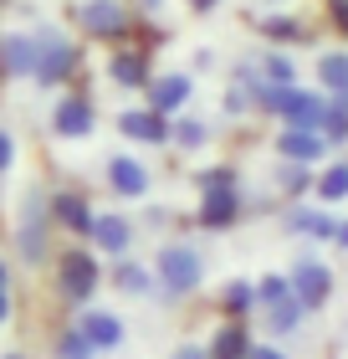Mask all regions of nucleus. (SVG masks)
Instances as JSON below:
<instances>
[{"label": "nucleus", "mask_w": 348, "mask_h": 359, "mask_svg": "<svg viewBox=\"0 0 348 359\" xmlns=\"http://www.w3.org/2000/svg\"><path fill=\"white\" fill-rule=\"evenodd\" d=\"M154 283H159V298L164 303H179V298H190L195 287L205 283V257L195 241H164V247L154 252Z\"/></svg>", "instance_id": "obj_1"}, {"label": "nucleus", "mask_w": 348, "mask_h": 359, "mask_svg": "<svg viewBox=\"0 0 348 359\" xmlns=\"http://www.w3.org/2000/svg\"><path fill=\"white\" fill-rule=\"evenodd\" d=\"M97 287H103V262L92 247L67 241V252H57V292L67 308H92Z\"/></svg>", "instance_id": "obj_2"}, {"label": "nucleus", "mask_w": 348, "mask_h": 359, "mask_svg": "<svg viewBox=\"0 0 348 359\" xmlns=\"http://www.w3.org/2000/svg\"><path fill=\"white\" fill-rule=\"evenodd\" d=\"M15 257L26 267H41L52 257V216H46V190L31 185L21 195V216H15Z\"/></svg>", "instance_id": "obj_3"}, {"label": "nucleus", "mask_w": 348, "mask_h": 359, "mask_svg": "<svg viewBox=\"0 0 348 359\" xmlns=\"http://www.w3.org/2000/svg\"><path fill=\"white\" fill-rule=\"evenodd\" d=\"M31 36H36V72H31V83L36 88H62L77 72L82 46L67 36V31H57V26H36Z\"/></svg>", "instance_id": "obj_4"}, {"label": "nucleus", "mask_w": 348, "mask_h": 359, "mask_svg": "<svg viewBox=\"0 0 348 359\" xmlns=\"http://www.w3.org/2000/svg\"><path fill=\"white\" fill-rule=\"evenodd\" d=\"M287 287H292V298L302 303V313H318V308H328V298H333V267H328L318 252H297V262L287 272Z\"/></svg>", "instance_id": "obj_5"}, {"label": "nucleus", "mask_w": 348, "mask_h": 359, "mask_svg": "<svg viewBox=\"0 0 348 359\" xmlns=\"http://www.w3.org/2000/svg\"><path fill=\"white\" fill-rule=\"evenodd\" d=\"M77 26L88 31L92 41H123L134 31V15H128L123 0H82L77 6Z\"/></svg>", "instance_id": "obj_6"}, {"label": "nucleus", "mask_w": 348, "mask_h": 359, "mask_svg": "<svg viewBox=\"0 0 348 359\" xmlns=\"http://www.w3.org/2000/svg\"><path fill=\"white\" fill-rule=\"evenodd\" d=\"M46 216H52V231H67L72 241H88L97 210L88 205L82 190H52V195H46Z\"/></svg>", "instance_id": "obj_7"}, {"label": "nucleus", "mask_w": 348, "mask_h": 359, "mask_svg": "<svg viewBox=\"0 0 348 359\" xmlns=\"http://www.w3.org/2000/svg\"><path fill=\"white\" fill-rule=\"evenodd\" d=\"M144 97H148L144 108H154L159 118H174V113H185V108H190V97H195V77H190V72H154V77L144 83Z\"/></svg>", "instance_id": "obj_8"}, {"label": "nucleus", "mask_w": 348, "mask_h": 359, "mask_svg": "<svg viewBox=\"0 0 348 359\" xmlns=\"http://www.w3.org/2000/svg\"><path fill=\"white\" fill-rule=\"evenodd\" d=\"M97 128V108L88 93H62L57 108H52V134L57 139H88Z\"/></svg>", "instance_id": "obj_9"}, {"label": "nucleus", "mask_w": 348, "mask_h": 359, "mask_svg": "<svg viewBox=\"0 0 348 359\" xmlns=\"http://www.w3.org/2000/svg\"><path fill=\"white\" fill-rule=\"evenodd\" d=\"M88 241H92V252H108V262H118V257L134 252V221L123 210H97Z\"/></svg>", "instance_id": "obj_10"}, {"label": "nucleus", "mask_w": 348, "mask_h": 359, "mask_svg": "<svg viewBox=\"0 0 348 359\" xmlns=\"http://www.w3.org/2000/svg\"><path fill=\"white\" fill-rule=\"evenodd\" d=\"M272 154L287 159V165H312V170H318V159L328 154V139L318 134V128H287V123H281L277 139H272Z\"/></svg>", "instance_id": "obj_11"}, {"label": "nucleus", "mask_w": 348, "mask_h": 359, "mask_svg": "<svg viewBox=\"0 0 348 359\" xmlns=\"http://www.w3.org/2000/svg\"><path fill=\"white\" fill-rule=\"evenodd\" d=\"M281 226H287L292 236H307V241H333L338 216H333L328 205H302V201H292L287 216H281Z\"/></svg>", "instance_id": "obj_12"}, {"label": "nucleus", "mask_w": 348, "mask_h": 359, "mask_svg": "<svg viewBox=\"0 0 348 359\" xmlns=\"http://www.w3.org/2000/svg\"><path fill=\"white\" fill-rule=\"evenodd\" d=\"M241 210H246L241 185H236V190H205V195H200V210H195V221H200L205 231H230V226L241 221Z\"/></svg>", "instance_id": "obj_13"}, {"label": "nucleus", "mask_w": 348, "mask_h": 359, "mask_svg": "<svg viewBox=\"0 0 348 359\" xmlns=\"http://www.w3.org/2000/svg\"><path fill=\"white\" fill-rule=\"evenodd\" d=\"M103 180H108V190L118 195V201H144L148 195V165H139L134 154H113Z\"/></svg>", "instance_id": "obj_14"}, {"label": "nucleus", "mask_w": 348, "mask_h": 359, "mask_svg": "<svg viewBox=\"0 0 348 359\" xmlns=\"http://www.w3.org/2000/svg\"><path fill=\"white\" fill-rule=\"evenodd\" d=\"M77 329H82V339L92 344V354L123 344V318L108 313V308H82V313H77Z\"/></svg>", "instance_id": "obj_15"}, {"label": "nucleus", "mask_w": 348, "mask_h": 359, "mask_svg": "<svg viewBox=\"0 0 348 359\" xmlns=\"http://www.w3.org/2000/svg\"><path fill=\"white\" fill-rule=\"evenodd\" d=\"M31 72H36V36L6 31L0 36V77H31Z\"/></svg>", "instance_id": "obj_16"}, {"label": "nucleus", "mask_w": 348, "mask_h": 359, "mask_svg": "<svg viewBox=\"0 0 348 359\" xmlns=\"http://www.w3.org/2000/svg\"><path fill=\"white\" fill-rule=\"evenodd\" d=\"M118 134L154 149V144H169V118H159L154 108H128V113H118Z\"/></svg>", "instance_id": "obj_17"}, {"label": "nucleus", "mask_w": 348, "mask_h": 359, "mask_svg": "<svg viewBox=\"0 0 348 359\" xmlns=\"http://www.w3.org/2000/svg\"><path fill=\"white\" fill-rule=\"evenodd\" d=\"M312 77H318V93L328 97V103H343L348 108V52H318Z\"/></svg>", "instance_id": "obj_18"}, {"label": "nucleus", "mask_w": 348, "mask_h": 359, "mask_svg": "<svg viewBox=\"0 0 348 359\" xmlns=\"http://www.w3.org/2000/svg\"><path fill=\"white\" fill-rule=\"evenodd\" d=\"M108 83L113 88H123V93H144V83L154 72H148V57L144 52H108Z\"/></svg>", "instance_id": "obj_19"}, {"label": "nucleus", "mask_w": 348, "mask_h": 359, "mask_svg": "<svg viewBox=\"0 0 348 359\" xmlns=\"http://www.w3.org/2000/svg\"><path fill=\"white\" fill-rule=\"evenodd\" d=\"M251 344H256V339H251V323H246V318H221V329H215L205 354L210 359H246Z\"/></svg>", "instance_id": "obj_20"}, {"label": "nucleus", "mask_w": 348, "mask_h": 359, "mask_svg": "<svg viewBox=\"0 0 348 359\" xmlns=\"http://www.w3.org/2000/svg\"><path fill=\"white\" fill-rule=\"evenodd\" d=\"M108 277H113V287H118V292H128V298H148V292L159 298V283H154V272H148L144 262H134V257H118Z\"/></svg>", "instance_id": "obj_21"}, {"label": "nucleus", "mask_w": 348, "mask_h": 359, "mask_svg": "<svg viewBox=\"0 0 348 359\" xmlns=\"http://www.w3.org/2000/svg\"><path fill=\"white\" fill-rule=\"evenodd\" d=\"M312 195H318V205H343L348 201V159H333V165H323L312 175Z\"/></svg>", "instance_id": "obj_22"}, {"label": "nucleus", "mask_w": 348, "mask_h": 359, "mask_svg": "<svg viewBox=\"0 0 348 359\" xmlns=\"http://www.w3.org/2000/svg\"><path fill=\"white\" fill-rule=\"evenodd\" d=\"M169 144H179L185 154L205 149V144H210V123L195 118V113H174V118H169Z\"/></svg>", "instance_id": "obj_23"}, {"label": "nucleus", "mask_w": 348, "mask_h": 359, "mask_svg": "<svg viewBox=\"0 0 348 359\" xmlns=\"http://www.w3.org/2000/svg\"><path fill=\"white\" fill-rule=\"evenodd\" d=\"M261 36H267L272 46H281V52H287V46H302L307 41V26L297 21V15H261Z\"/></svg>", "instance_id": "obj_24"}, {"label": "nucleus", "mask_w": 348, "mask_h": 359, "mask_svg": "<svg viewBox=\"0 0 348 359\" xmlns=\"http://www.w3.org/2000/svg\"><path fill=\"white\" fill-rule=\"evenodd\" d=\"M261 318H267V334L272 339H287V334H297L302 329V303L297 298H281V303H272V308H261Z\"/></svg>", "instance_id": "obj_25"}, {"label": "nucleus", "mask_w": 348, "mask_h": 359, "mask_svg": "<svg viewBox=\"0 0 348 359\" xmlns=\"http://www.w3.org/2000/svg\"><path fill=\"white\" fill-rule=\"evenodd\" d=\"M256 72H261L267 88H292L297 83V67H292V57L281 52V46H267V52L256 57Z\"/></svg>", "instance_id": "obj_26"}, {"label": "nucleus", "mask_w": 348, "mask_h": 359, "mask_svg": "<svg viewBox=\"0 0 348 359\" xmlns=\"http://www.w3.org/2000/svg\"><path fill=\"white\" fill-rule=\"evenodd\" d=\"M312 165H287V159H277V170H272V185L287 195V201H302V195L312 190Z\"/></svg>", "instance_id": "obj_27"}, {"label": "nucleus", "mask_w": 348, "mask_h": 359, "mask_svg": "<svg viewBox=\"0 0 348 359\" xmlns=\"http://www.w3.org/2000/svg\"><path fill=\"white\" fill-rule=\"evenodd\" d=\"M215 303H221V313H225V318H246V313H256V287L246 283V277H230Z\"/></svg>", "instance_id": "obj_28"}, {"label": "nucleus", "mask_w": 348, "mask_h": 359, "mask_svg": "<svg viewBox=\"0 0 348 359\" xmlns=\"http://www.w3.org/2000/svg\"><path fill=\"white\" fill-rule=\"evenodd\" d=\"M318 134L328 139V149H343V144H348V108H343V103H328V108H323Z\"/></svg>", "instance_id": "obj_29"}, {"label": "nucleus", "mask_w": 348, "mask_h": 359, "mask_svg": "<svg viewBox=\"0 0 348 359\" xmlns=\"http://www.w3.org/2000/svg\"><path fill=\"white\" fill-rule=\"evenodd\" d=\"M52 354H57V359H92V344L82 339L77 323H67V329H62V334L52 339Z\"/></svg>", "instance_id": "obj_30"}, {"label": "nucleus", "mask_w": 348, "mask_h": 359, "mask_svg": "<svg viewBox=\"0 0 348 359\" xmlns=\"http://www.w3.org/2000/svg\"><path fill=\"white\" fill-rule=\"evenodd\" d=\"M256 308H272L281 298H292V287H287V272H267V277H256Z\"/></svg>", "instance_id": "obj_31"}, {"label": "nucleus", "mask_w": 348, "mask_h": 359, "mask_svg": "<svg viewBox=\"0 0 348 359\" xmlns=\"http://www.w3.org/2000/svg\"><path fill=\"white\" fill-rule=\"evenodd\" d=\"M195 185H200V195H205V190H236V185H241V175L230 170V165H210V170L195 175Z\"/></svg>", "instance_id": "obj_32"}, {"label": "nucleus", "mask_w": 348, "mask_h": 359, "mask_svg": "<svg viewBox=\"0 0 348 359\" xmlns=\"http://www.w3.org/2000/svg\"><path fill=\"white\" fill-rule=\"evenodd\" d=\"M221 108L230 113V118H246V113H251V97H246V93H241L236 83H230V88L221 93Z\"/></svg>", "instance_id": "obj_33"}, {"label": "nucleus", "mask_w": 348, "mask_h": 359, "mask_svg": "<svg viewBox=\"0 0 348 359\" xmlns=\"http://www.w3.org/2000/svg\"><path fill=\"white\" fill-rule=\"evenodd\" d=\"M11 165H15V134L0 128V175H11Z\"/></svg>", "instance_id": "obj_34"}, {"label": "nucleus", "mask_w": 348, "mask_h": 359, "mask_svg": "<svg viewBox=\"0 0 348 359\" xmlns=\"http://www.w3.org/2000/svg\"><path fill=\"white\" fill-rule=\"evenodd\" d=\"M328 21H333L343 36H348V0H328Z\"/></svg>", "instance_id": "obj_35"}, {"label": "nucleus", "mask_w": 348, "mask_h": 359, "mask_svg": "<svg viewBox=\"0 0 348 359\" xmlns=\"http://www.w3.org/2000/svg\"><path fill=\"white\" fill-rule=\"evenodd\" d=\"M246 359H287V349H277V344H251V354Z\"/></svg>", "instance_id": "obj_36"}, {"label": "nucleus", "mask_w": 348, "mask_h": 359, "mask_svg": "<svg viewBox=\"0 0 348 359\" xmlns=\"http://www.w3.org/2000/svg\"><path fill=\"white\" fill-rule=\"evenodd\" d=\"M169 359H210V354H205V344H179Z\"/></svg>", "instance_id": "obj_37"}, {"label": "nucleus", "mask_w": 348, "mask_h": 359, "mask_svg": "<svg viewBox=\"0 0 348 359\" xmlns=\"http://www.w3.org/2000/svg\"><path fill=\"white\" fill-rule=\"evenodd\" d=\"M164 221H169V210H164V205H148L144 210V226H164Z\"/></svg>", "instance_id": "obj_38"}, {"label": "nucleus", "mask_w": 348, "mask_h": 359, "mask_svg": "<svg viewBox=\"0 0 348 359\" xmlns=\"http://www.w3.org/2000/svg\"><path fill=\"white\" fill-rule=\"evenodd\" d=\"M333 247L348 252V216H338V231H333Z\"/></svg>", "instance_id": "obj_39"}, {"label": "nucleus", "mask_w": 348, "mask_h": 359, "mask_svg": "<svg viewBox=\"0 0 348 359\" xmlns=\"http://www.w3.org/2000/svg\"><path fill=\"white\" fill-rule=\"evenodd\" d=\"M11 318V287H0V323Z\"/></svg>", "instance_id": "obj_40"}, {"label": "nucleus", "mask_w": 348, "mask_h": 359, "mask_svg": "<svg viewBox=\"0 0 348 359\" xmlns=\"http://www.w3.org/2000/svg\"><path fill=\"white\" fill-rule=\"evenodd\" d=\"M221 0H190V11H215Z\"/></svg>", "instance_id": "obj_41"}, {"label": "nucleus", "mask_w": 348, "mask_h": 359, "mask_svg": "<svg viewBox=\"0 0 348 359\" xmlns=\"http://www.w3.org/2000/svg\"><path fill=\"white\" fill-rule=\"evenodd\" d=\"M139 6H144V11H148V15H154V11H159V6H164V0H139Z\"/></svg>", "instance_id": "obj_42"}, {"label": "nucleus", "mask_w": 348, "mask_h": 359, "mask_svg": "<svg viewBox=\"0 0 348 359\" xmlns=\"http://www.w3.org/2000/svg\"><path fill=\"white\" fill-rule=\"evenodd\" d=\"M0 287H11V267L6 262H0Z\"/></svg>", "instance_id": "obj_43"}, {"label": "nucleus", "mask_w": 348, "mask_h": 359, "mask_svg": "<svg viewBox=\"0 0 348 359\" xmlns=\"http://www.w3.org/2000/svg\"><path fill=\"white\" fill-rule=\"evenodd\" d=\"M0 359H31V354H21V349H11V354H0Z\"/></svg>", "instance_id": "obj_44"}, {"label": "nucleus", "mask_w": 348, "mask_h": 359, "mask_svg": "<svg viewBox=\"0 0 348 359\" xmlns=\"http://www.w3.org/2000/svg\"><path fill=\"white\" fill-rule=\"evenodd\" d=\"M267 6H281V0H267Z\"/></svg>", "instance_id": "obj_45"}]
</instances>
